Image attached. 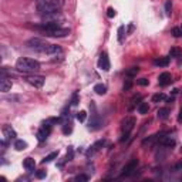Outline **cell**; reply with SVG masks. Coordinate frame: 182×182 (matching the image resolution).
<instances>
[{"instance_id": "cell-24", "label": "cell", "mask_w": 182, "mask_h": 182, "mask_svg": "<svg viewBox=\"0 0 182 182\" xmlns=\"http://www.w3.org/2000/svg\"><path fill=\"white\" fill-rule=\"evenodd\" d=\"M140 73V67L138 66H134V67H130L128 70H127V77H135V75Z\"/></svg>"}, {"instance_id": "cell-11", "label": "cell", "mask_w": 182, "mask_h": 182, "mask_svg": "<svg viewBox=\"0 0 182 182\" xmlns=\"http://www.w3.org/2000/svg\"><path fill=\"white\" fill-rule=\"evenodd\" d=\"M64 20V17L61 16L60 11H56V13H50V14H43V22H61Z\"/></svg>"}, {"instance_id": "cell-28", "label": "cell", "mask_w": 182, "mask_h": 182, "mask_svg": "<svg viewBox=\"0 0 182 182\" xmlns=\"http://www.w3.org/2000/svg\"><path fill=\"white\" fill-rule=\"evenodd\" d=\"M165 14H167L168 17L172 14V3H171V0H167V2H165Z\"/></svg>"}, {"instance_id": "cell-38", "label": "cell", "mask_w": 182, "mask_h": 182, "mask_svg": "<svg viewBox=\"0 0 182 182\" xmlns=\"http://www.w3.org/2000/svg\"><path fill=\"white\" fill-rule=\"evenodd\" d=\"M46 175H47V174H46V171H37V172H36V176H37L38 179L46 178Z\"/></svg>"}, {"instance_id": "cell-39", "label": "cell", "mask_w": 182, "mask_h": 182, "mask_svg": "<svg viewBox=\"0 0 182 182\" xmlns=\"http://www.w3.org/2000/svg\"><path fill=\"white\" fill-rule=\"evenodd\" d=\"M178 123H182V105H181V110H179V114H178Z\"/></svg>"}, {"instance_id": "cell-18", "label": "cell", "mask_w": 182, "mask_h": 182, "mask_svg": "<svg viewBox=\"0 0 182 182\" xmlns=\"http://www.w3.org/2000/svg\"><path fill=\"white\" fill-rule=\"evenodd\" d=\"M169 64V57H161V59L154 60V66L156 67H167Z\"/></svg>"}, {"instance_id": "cell-30", "label": "cell", "mask_w": 182, "mask_h": 182, "mask_svg": "<svg viewBox=\"0 0 182 182\" xmlns=\"http://www.w3.org/2000/svg\"><path fill=\"white\" fill-rule=\"evenodd\" d=\"M75 118H77L80 123H84V121H86V118H87V112L86 111L77 112V114H75Z\"/></svg>"}, {"instance_id": "cell-34", "label": "cell", "mask_w": 182, "mask_h": 182, "mask_svg": "<svg viewBox=\"0 0 182 182\" xmlns=\"http://www.w3.org/2000/svg\"><path fill=\"white\" fill-rule=\"evenodd\" d=\"M74 181H77V182H86V181H88V176L87 175H77L74 178Z\"/></svg>"}, {"instance_id": "cell-33", "label": "cell", "mask_w": 182, "mask_h": 182, "mask_svg": "<svg viewBox=\"0 0 182 182\" xmlns=\"http://www.w3.org/2000/svg\"><path fill=\"white\" fill-rule=\"evenodd\" d=\"M137 84L141 87H147L149 84V81L147 80V78H140V80H137Z\"/></svg>"}, {"instance_id": "cell-37", "label": "cell", "mask_w": 182, "mask_h": 182, "mask_svg": "<svg viewBox=\"0 0 182 182\" xmlns=\"http://www.w3.org/2000/svg\"><path fill=\"white\" fill-rule=\"evenodd\" d=\"M107 16L110 17V19H112V17L115 16V10H114V9H112V7H108V10H107Z\"/></svg>"}, {"instance_id": "cell-40", "label": "cell", "mask_w": 182, "mask_h": 182, "mask_svg": "<svg viewBox=\"0 0 182 182\" xmlns=\"http://www.w3.org/2000/svg\"><path fill=\"white\" fill-rule=\"evenodd\" d=\"M165 101H167L168 104H171V103H174V101H175V97H169V98H165Z\"/></svg>"}, {"instance_id": "cell-13", "label": "cell", "mask_w": 182, "mask_h": 182, "mask_svg": "<svg viewBox=\"0 0 182 182\" xmlns=\"http://www.w3.org/2000/svg\"><path fill=\"white\" fill-rule=\"evenodd\" d=\"M171 81H172V77H171L169 73H167V71H165V73H161L160 77H158V84L162 86V87L168 86V84H171Z\"/></svg>"}, {"instance_id": "cell-16", "label": "cell", "mask_w": 182, "mask_h": 182, "mask_svg": "<svg viewBox=\"0 0 182 182\" xmlns=\"http://www.w3.org/2000/svg\"><path fill=\"white\" fill-rule=\"evenodd\" d=\"M160 144L164 145V147H169L171 148V147L175 145V140L171 137H164V134H162V137L160 138Z\"/></svg>"}, {"instance_id": "cell-31", "label": "cell", "mask_w": 182, "mask_h": 182, "mask_svg": "<svg viewBox=\"0 0 182 182\" xmlns=\"http://www.w3.org/2000/svg\"><path fill=\"white\" fill-rule=\"evenodd\" d=\"M73 158H74V149H73V147H68V152H67V156H66V162H68V161H73Z\"/></svg>"}, {"instance_id": "cell-36", "label": "cell", "mask_w": 182, "mask_h": 182, "mask_svg": "<svg viewBox=\"0 0 182 182\" xmlns=\"http://www.w3.org/2000/svg\"><path fill=\"white\" fill-rule=\"evenodd\" d=\"M124 26H119L118 27V41H123V37H124Z\"/></svg>"}, {"instance_id": "cell-6", "label": "cell", "mask_w": 182, "mask_h": 182, "mask_svg": "<svg viewBox=\"0 0 182 182\" xmlns=\"http://www.w3.org/2000/svg\"><path fill=\"white\" fill-rule=\"evenodd\" d=\"M135 124H137V121H135L134 117H125V118L121 121V131L123 132H131V131L134 130Z\"/></svg>"}, {"instance_id": "cell-8", "label": "cell", "mask_w": 182, "mask_h": 182, "mask_svg": "<svg viewBox=\"0 0 182 182\" xmlns=\"http://www.w3.org/2000/svg\"><path fill=\"white\" fill-rule=\"evenodd\" d=\"M137 165H138V160L137 158H132L130 162L127 164L125 167L123 168V172H121V176H130V175L134 174V171L137 169Z\"/></svg>"}, {"instance_id": "cell-35", "label": "cell", "mask_w": 182, "mask_h": 182, "mask_svg": "<svg viewBox=\"0 0 182 182\" xmlns=\"http://www.w3.org/2000/svg\"><path fill=\"white\" fill-rule=\"evenodd\" d=\"M172 34H174V37H181L182 36L181 29H179V27H174V29H172Z\"/></svg>"}, {"instance_id": "cell-5", "label": "cell", "mask_w": 182, "mask_h": 182, "mask_svg": "<svg viewBox=\"0 0 182 182\" xmlns=\"http://www.w3.org/2000/svg\"><path fill=\"white\" fill-rule=\"evenodd\" d=\"M90 105H93V110H94V112H93V117H91V121H90V125H88V130H91V131H95V130H98L101 127V124H103V121H101V118L98 117V114L95 112V104H94V101H91V104Z\"/></svg>"}, {"instance_id": "cell-41", "label": "cell", "mask_w": 182, "mask_h": 182, "mask_svg": "<svg viewBox=\"0 0 182 182\" xmlns=\"http://www.w3.org/2000/svg\"><path fill=\"white\" fill-rule=\"evenodd\" d=\"M132 30H134V24H130V26H128V33H131Z\"/></svg>"}, {"instance_id": "cell-32", "label": "cell", "mask_w": 182, "mask_h": 182, "mask_svg": "<svg viewBox=\"0 0 182 182\" xmlns=\"http://www.w3.org/2000/svg\"><path fill=\"white\" fill-rule=\"evenodd\" d=\"M131 87H132V80H130V78H128V80H127V81L124 83L123 90H124V91H130Z\"/></svg>"}, {"instance_id": "cell-3", "label": "cell", "mask_w": 182, "mask_h": 182, "mask_svg": "<svg viewBox=\"0 0 182 182\" xmlns=\"http://www.w3.org/2000/svg\"><path fill=\"white\" fill-rule=\"evenodd\" d=\"M16 70L23 71V73H36L40 70V63L37 60L29 59V57H20L16 61Z\"/></svg>"}, {"instance_id": "cell-17", "label": "cell", "mask_w": 182, "mask_h": 182, "mask_svg": "<svg viewBox=\"0 0 182 182\" xmlns=\"http://www.w3.org/2000/svg\"><path fill=\"white\" fill-rule=\"evenodd\" d=\"M23 167L26 168L29 172H31V171H34V168H36V162H34V160L33 158H26V160L23 161Z\"/></svg>"}, {"instance_id": "cell-2", "label": "cell", "mask_w": 182, "mask_h": 182, "mask_svg": "<svg viewBox=\"0 0 182 182\" xmlns=\"http://www.w3.org/2000/svg\"><path fill=\"white\" fill-rule=\"evenodd\" d=\"M64 6V0H37L36 3V10L43 14H50L56 13Z\"/></svg>"}, {"instance_id": "cell-4", "label": "cell", "mask_w": 182, "mask_h": 182, "mask_svg": "<svg viewBox=\"0 0 182 182\" xmlns=\"http://www.w3.org/2000/svg\"><path fill=\"white\" fill-rule=\"evenodd\" d=\"M24 80H26V83H29L31 87H34V88H41V87L44 86V81H46V78L43 77V75H37V74L27 75Z\"/></svg>"}, {"instance_id": "cell-25", "label": "cell", "mask_w": 182, "mask_h": 182, "mask_svg": "<svg viewBox=\"0 0 182 182\" xmlns=\"http://www.w3.org/2000/svg\"><path fill=\"white\" fill-rule=\"evenodd\" d=\"M71 131H73V124H71V121L67 119V121L63 124V132L67 135V134H70Z\"/></svg>"}, {"instance_id": "cell-42", "label": "cell", "mask_w": 182, "mask_h": 182, "mask_svg": "<svg viewBox=\"0 0 182 182\" xmlns=\"http://www.w3.org/2000/svg\"><path fill=\"white\" fill-rule=\"evenodd\" d=\"M181 151H182V147H181Z\"/></svg>"}, {"instance_id": "cell-15", "label": "cell", "mask_w": 182, "mask_h": 182, "mask_svg": "<svg viewBox=\"0 0 182 182\" xmlns=\"http://www.w3.org/2000/svg\"><path fill=\"white\" fill-rule=\"evenodd\" d=\"M11 80H9V78L6 77H2V81H0V90L3 91V93H7V91H10L11 90Z\"/></svg>"}, {"instance_id": "cell-14", "label": "cell", "mask_w": 182, "mask_h": 182, "mask_svg": "<svg viewBox=\"0 0 182 182\" xmlns=\"http://www.w3.org/2000/svg\"><path fill=\"white\" fill-rule=\"evenodd\" d=\"M104 144H105V141L104 140H100V141H97L95 144L93 145V147H91V148L88 149V151H87V155H93V154H95V152H98V151H100L101 148H103V147H104Z\"/></svg>"}, {"instance_id": "cell-12", "label": "cell", "mask_w": 182, "mask_h": 182, "mask_svg": "<svg viewBox=\"0 0 182 182\" xmlns=\"http://www.w3.org/2000/svg\"><path fill=\"white\" fill-rule=\"evenodd\" d=\"M3 135H4V138H6L7 141L16 140V137H17L16 131L11 128V125H4V127H3Z\"/></svg>"}, {"instance_id": "cell-43", "label": "cell", "mask_w": 182, "mask_h": 182, "mask_svg": "<svg viewBox=\"0 0 182 182\" xmlns=\"http://www.w3.org/2000/svg\"><path fill=\"white\" fill-rule=\"evenodd\" d=\"M181 31H182V27H181Z\"/></svg>"}, {"instance_id": "cell-21", "label": "cell", "mask_w": 182, "mask_h": 182, "mask_svg": "<svg viewBox=\"0 0 182 182\" xmlns=\"http://www.w3.org/2000/svg\"><path fill=\"white\" fill-rule=\"evenodd\" d=\"M57 156H59V151H54V152L48 154L47 156H44V158L41 160V164H48V162H51L53 160H56Z\"/></svg>"}, {"instance_id": "cell-27", "label": "cell", "mask_w": 182, "mask_h": 182, "mask_svg": "<svg viewBox=\"0 0 182 182\" xmlns=\"http://www.w3.org/2000/svg\"><path fill=\"white\" fill-rule=\"evenodd\" d=\"M71 105L73 107H75V105H78V103H80V97H78V91H74L73 93V95H71Z\"/></svg>"}, {"instance_id": "cell-1", "label": "cell", "mask_w": 182, "mask_h": 182, "mask_svg": "<svg viewBox=\"0 0 182 182\" xmlns=\"http://www.w3.org/2000/svg\"><path fill=\"white\" fill-rule=\"evenodd\" d=\"M27 46H29L31 50L34 51H38V53H43V54H60L61 53V47L56 44H50L47 43L46 40L43 38H38V37H33L27 41Z\"/></svg>"}, {"instance_id": "cell-10", "label": "cell", "mask_w": 182, "mask_h": 182, "mask_svg": "<svg viewBox=\"0 0 182 182\" xmlns=\"http://www.w3.org/2000/svg\"><path fill=\"white\" fill-rule=\"evenodd\" d=\"M98 67L101 68V70L104 71H108L110 70V67H111V64H110V59H108V54L107 53H101L100 59H98Z\"/></svg>"}, {"instance_id": "cell-22", "label": "cell", "mask_w": 182, "mask_h": 182, "mask_svg": "<svg viewBox=\"0 0 182 182\" xmlns=\"http://www.w3.org/2000/svg\"><path fill=\"white\" fill-rule=\"evenodd\" d=\"M14 148L17 149V151H24V149L27 148V142H26V141H23V140H16Z\"/></svg>"}, {"instance_id": "cell-19", "label": "cell", "mask_w": 182, "mask_h": 182, "mask_svg": "<svg viewBox=\"0 0 182 182\" xmlns=\"http://www.w3.org/2000/svg\"><path fill=\"white\" fill-rule=\"evenodd\" d=\"M137 110H138V114H141V115L148 114V111H149L148 103H140V104H138V107H137Z\"/></svg>"}, {"instance_id": "cell-20", "label": "cell", "mask_w": 182, "mask_h": 182, "mask_svg": "<svg viewBox=\"0 0 182 182\" xmlns=\"http://www.w3.org/2000/svg\"><path fill=\"white\" fill-rule=\"evenodd\" d=\"M156 114H158V118L164 121V119H168V117H169V110H168V108H165V107L160 108Z\"/></svg>"}, {"instance_id": "cell-29", "label": "cell", "mask_w": 182, "mask_h": 182, "mask_svg": "<svg viewBox=\"0 0 182 182\" xmlns=\"http://www.w3.org/2000/svg\"><path fill=\"white\" fill-rule=\"evenodd\" d=\"M181 54H182V51L179 48H171V51H169V57H172V59H178Z\"/></svg>"}, {"instance_id": "cell-9", "label": "cell", "mask_w": 182, "mask_h": 182, "mask_svg": "<svg viewBox=\"0 0 182 182\" xmlns=\"http://www.w3.org/2000/svg\"><path fill=\"white\" fill-rule=\"evenodd\" d=\"M48 37H66L70 34V29H64V27H59L56 30H51V31H47V33H43Z\"/></svg>"}, {"instance_id": "cell-23", "label": "cell", "mask_w": 182, "mask_h": 182, "mask_svg": "<svg viewBox=\"0 0 182 182\" xmlns=\"http://www.w3.org/2000/svg\"><path fill=\"white\" fill-rule=\"evenodd\" d=\"M94 91H95L98 95H104V94L107 93V87H105L104 84H95V86H94Z\"/></svg>"}, {"instance_id": "cell-26", "label": "cell", "mask_w": 182, "mask_h": 182, "mask_svg": "<svg viewBox=\"0 0 182 182\" xmlns=\"http://www.w3.org/2000/svg\"><path fill=\"white\" fill-rule=\"evenodd\" d=\"M165 98H167V97H165L164 93H156L152 95V103H160V101H164Z\"/></svg>"}, {"instance_id": "cell-7", "label": "cell", "mask_w": 182, "mask_h": 182, "mask_svg": "<svg viewBox=\"0 0 182 182\" xmlns=\"http://www.w3.org/2000/svg\"><path fill=\"white\" fill-rule=\"evenodd\" d=\"M51 128H53V125L43 123L41 128L37 131V140H38V142H44L46 140H47V137L50 135V132H51Z\"/></svg>"}]
</instances>
